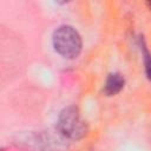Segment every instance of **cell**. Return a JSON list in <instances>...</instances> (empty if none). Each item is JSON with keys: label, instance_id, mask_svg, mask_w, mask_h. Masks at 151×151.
Listing matches in <instances>:
<instances>
[{"label": "cell", "instance_id": "1", "mask_svg": "<svg viewBox=\"0 0 151 151\" xmlns=\"http://www.w3.org/2000/svg\"><path fill=\"white\" fill-rule=\"evenodd\" d=\"M54 50L67 59H73L79 55L81 51V37L72 26L63 25L53 33Z\"/></svg>", "mask_w": 151, "mask_h": 151}, {"label": "cell", "instance_id": "2", "mask_svg": "<svg viewBox=\"0 0 151 151\" xmlns=\"http://www.w3.org/2000/svg\"><path fill=\"white\" fill-rule=\"evenodd\" d=\"M58 130L63 136L73 140H78L86 134L87 126L81 119L79 110L76 106H68L59 114Z\"/></svg>", "mask_w": 151, "mask_h": 151}, {"label": "cell", "instance_id": "3", "mask_svg": "<svg viewBox=\"0 0 151 151\" xmlns=\"http://www.w3.org/2000/svg\"><path fill=\"white\" fill-rule=\"evenodd\" d=\"M125 80L124 77L119 73H111L104 85V93L106 96H114L118 92L122 91V88L124 87Z\"/></svg>", "mask_w": 151, "mask_h": 151}, {"label": "cell", "instance_id": "4", "mask_svg": "<svg viewBox=\"0 0 151 151\" xmlns=\"http://www.w3.org/2000/svg\"><path fill=\"white\" fill-rule=\"evenodd\" d=\"M142 52H143V59H144V66L147 78L151 80V53L149 52L147 47L145 46L144 41L142 40Z\"/></svg>", "mask_w": 151, "mask_h": 151}, {"label": "cell", "instance_id": "5", "mask_svg": "<svg viewBox=\"0 0 151 151\" xmlns=\"http://www.w3.org/2000/svg\"><path fill=\"white\" fill-rule=\"evenodd\" d=\"M150 6H151V2H150Z\"/></svg>", "mask_w": 151, "mask_h": 151}]
</instances>
